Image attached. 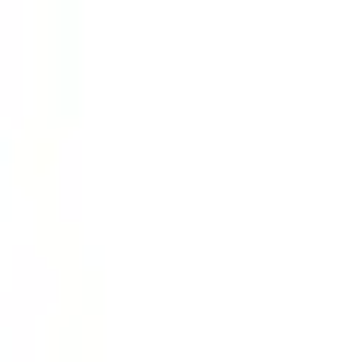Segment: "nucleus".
<instances>
[]
</instances>
